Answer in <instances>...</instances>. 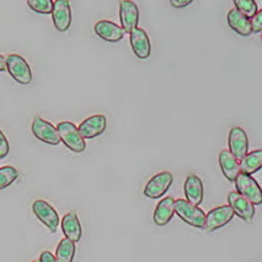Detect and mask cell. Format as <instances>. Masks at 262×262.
Instances as JSON below:
<instances>
[{"label":"cell","instance_id":"obj_19","mask_svg":"<svg viewBox=\"0 0 262 262\" xmlns=\"http://www.w3.org/2000/svg\"><path fill=\"white\" fill-rule=\"evenodd\" d=\"M219 165H221L222 172L227 178L228 181L234 182L240 173L239 161L233 157L229 150H222L219 154Z\"/></svg>","mask_w":262,"mask_h":262},{"label":"cell","instance_id":"obj_29","mask_svg":"<svg viewBox=\"0 0 262 262\" xmlns=\"http://www.w3.org/2000/svg\"><path fill=\"white\" fill-rule=\"evenodd\" d=\"M170 4H171L173 8H185L191 4V0H171Z\"/></svg>","mask_w":262,"mask_h":262},{"label":"cell","instance_id":"obj_16","mask_svg":"<svg viewBox=\"0 0 262 262\" xmlns=\"http://www.w3.org/2000/svg\"><path fill=\"white\" fill-rule=\"evenodd\" d=\"M94 31L100 38L105 39L107 42H118L124 37L123 29L121 26L116 25L115 23L108 20H101L95 24Z\"/></svg>","mask_w":262,"mask_h":262},{"label":"cell","instance_id":"obj_26","mask_svg":"<svg viewBox=\"0 0 262 262\" xmlns=\"http://www.w3.org/2000/svg\"><path fill=\"white\" fill-rule=\"evenodd\" d=\"M252 33H260L262 31V10H258L254 17L250 19Z\"/></svg>","mask_w":262,"mask_h":262},{"label":"cell","instance_id":"obj_5","mask_svg":"<svg viewBox=\"0 0 262 262\" xmlns=\"http://www.w3.org/2000/svg\"><path fill=\"white\" fill-rule=\"evenodd\" d=\"M173 181V176L171 172L169 171H161L157 175L153 176L148 181L147 186L144 188V196H147L148 199L157 200L164 196V193H166L167 190L171 187Z\"/></svg>","mask_w":262,"mask_h":262},{"label":"cell","instance_id":"obj_24","mask_svg":"<svg viewBox=\"0 0 262 262\" xmlns=\"http://www.w3.org/2000/svg\"><path fill=\"white\" fill-rule=\"evenodd\" d=\"M19 178V171L13 166L0 167V191L10 186Z\"/></svg>","mask_w":262,"mask_h":262},{"label":"cell","instance_id":"obj_30","mask_svg":"<svg viewBox=\"0 0 262 262\" xmlns=\"http://www.w3.org/2000/svg\"><path fill=\"white\" fill-rule=\"evenodd\" d=\"M7 69V59H5L4 56L0 54V73L4 72Z\"/></svg>","mask_w":262,"mask_h":262},{"label":"cell","instance_id":"obj_22","mask_svg":"<svg viewBox=\"0 0 262 262\" xmlns=\"http://www.w3.org/2000/svg\"><path fill=\"white\" fill-rule=\"evenodd\" d=\"M75 243L71 242L69 239L64 237L59 242L56 250V257L57 262H73L75 256Z\"/></svg>","mask_w":262,"mask_h":262},{"label":"cell","instance_id":"obj_25","mask_svg":"<svg viewBox=\"0 0 262 262\" xmlns=\"http://www.w3.org/2000/svg\"><path fill=\"white\" fill-rule=\"evenodd\" d=\"M27 5L31 10L38 14H52V10H53L52 0H29Z\"/></svg>","mask_w":262,"mask_h":262},{"label":"cell","instance_id":"obj_8","mask_svg":"<svg viewBox=\"0 0 262 262\" xmlns=\"http://www.w3.org/2000/svg\"><path fill=\"white\" fill-rule=\"evenodd\" d=\"M234 217L233 209L229 206H219L213 208L206 214L205 229L207 231H214L227 225Z\"/></svg>","mask_w":262,"mask_h":262},{"label":"cell","instance_id":"obj_1","mask_svg":"<svg viewBox=\"0 0 262 262\" xmlns=\"http://www.w3.org/2000/svg\"><path fill=\"white\" fill-rule=\"evenodd\" d=\"M175 213L185 223L191 225V227L205 229L206 214L197 206L191 205L186 200L179 199L175 201Z\"/></svg>","mask_w":262,"mask_h":262},{"label":"cell","instance_id":"obj_7","mask_svg":"<svg viewBox=\"0 0 262 262\" xmlns=\"http://www.w3.org/2000/svg\"><path fill=\"white\" fill-rule=\"evenodd\" d=\"M32 133L36 138L46 144L58 145L60 143V137L57 127H54L51 122L43 120L41 117H36L32 122Z\"/></svg>","mask_w":262,"mask_h":262},{"label":"cell","instance_id":"obj_15","mask_svg":"<svg viewBox=\"0 0 262 262\" xmlns=\"http://www.w3.org/2000/svg\"><path fill=\"white\" fill-rule=\"evenodd\" d=\"M184 192L186 196V201L191 205L199 207L203 202V196H205V188H203V182L199 176L194 173H190L185 180Z\"/></svg>","mask_w":262,"mask_h":262},{"label":"cell","instance_id":"obj_31","mask_svg":"<svg viewBox=\"0 0 262 262\" xmlns=\"http://www.w3.org/2000/svg\"><path fill=\"white\" fill-rule=\"evenodd\" d=\"M32 262H38V261H32Z\"/></svg>","mask_w":262,"mask_h":262},{"label":"cell","instance_id":"obj_2","mask_svg":"<svg viewBox=\"0 0 262 262\" xmlns=\"http://www.w3.org/2000/svg\"><path fill=\"white\" fill-rule=\"evenodd\" d=\"M58 133H59L60 142L66 144L67 148L71 149L74 153H83L86 149L85 139L79 133L78 127L69 121H63L58 124Z\"/></svg>","mask_w":262,"mask_h":262},{"label":"cell","instance_id":"obj_4","mask_svg":"<svg viewBox=\"0 0 262 262\" xmlns=\"http://www.w3.org/2000/svg\"><path fill=\"white\" fill-rule=\"evenodd\" d=\"M5 59H7V69L9 74L11 75L14 80H16L21 85H29L31 83L32 72L25 58L19 56V54H9Z\"/></svg>","mask_w":262,"mask_h":262},{"label":"cell","instance_id":"obj_10","mask_svg":"<svg viewBox=\"0 0 262 262\" xmlns=\"http://www.w3.org/2000/svg\"><path fill=\"white\" fill-rule=\"evenodd\" d=\"M120 21L124 32L130 33L138 27L139 10L136 3L130 0H122L120 3Z\"/></svg>","mask_w":262,"mask_h":262},{"label":"cell","instance_id":"obj_6","mask_svg":"<svg viewBox=\"0 0 262 262\" xmlns=\"http://www.w3.org/2000/svg\"><path fill=\"white\" fill-rule=\"evenodd\" d=\"M32 211L36 217L41 221V223L51 230V233H56L59 225V215L50 203L43 200L35 201L32 205Z\"/></svg>","mask_w":262,"mask_h":262},{"label":"cell","instance_id":"obj_11","mask_svg":"<svg viewBox=\"0 0 262 262\" xmlns=\"http://www.w3.org/2000/svg\"><path fill=\"white\" fill-rule=\"evenodd\" d=\"M107 126V120L103 115H94L79 124L78 130L84 139H93L101 136Z\"/></svg>","mask_w":262,"mask_h":262},{"label":"cell","instance_id":"obj_18","mask_svg":"<svg viewBox=\"0 0 262 262\" xmlns=\"http://www.w3.org/2000/svg\"><path fill=\"white\" fill-rule=\"evenodd\" d=\"M173 214H175V200L172 197H165L158 203L153 214V221L159 227H164L171 221Z\"/></svg>","mask_w":262,"mask_h":262},{"label":"cell","instance_id":"obj_3","mask_svg":"<svg viewBox=\"0 0 262 262\" xmlns=\"http://www.w3.org/2000/svg\"><path fill=\"white\" fill-rule=\"evenodd\" d=\"M236 192L245 197L249 202H251L254 206H258L262 203V190L257 181L252 178L251 175L240 172L237 175L235 181Z\"/></svg>","mask_w":262,"mask_h":262},{"label":"cell","instance_id":"obj_13","mask_svg":"<svg viewBox=\"0 0 262 262\" xmlns=\"http://www.w3.org/2000/svg\"><path fill=\"white\" fill-rule=\"evenodd\" d=\"M52 19L54 27L58 31L64 32L71 27L72 11L71 4L68 0H57L53 2V10H52Z\"/></svg>","mask_w":262,"mask_h":262},{"label":"cell","instance_id":"obj_21","mask_svg":"<svg viewBox=\"0 0 262 262\" xmlns=\"http://www.w3.org/2000/svg\"><path fill=\"white\" fill-rule=\"evenodd\" d=\"M240 172L246 173V175H252V173L257 172L262 167V150H257L248 153L245 157L240 160L239 163Z\"/></svg>","mask_w":262,"mask_h":262},{"label":"cell","instance_id":"obj_12","mask_svg":"<svg viewBox=\"0 0 262 262\" xmlns=\"http://www.w3.org/2000/svg\"><path fill=\"white\" fill-rule=\"evenodd\" d=\"M228 203H229L228 206L233 209L234 214H236L237 217L244 219L248 223L252 222L255 217V206L249 202L245 197H243L237 192H230L228 194Z\"/></svg>","mask_w":262,"mask_h":262},{"label":"cell","instance_id":"obj_9","mask_svg":"<svg viewBox=\"0 0 262 262\" xmlns=\"http://www.w3.org/2000/svg\"><path fill=\"white\" fill-rule=\"evenodd\" d=\"M229 151L236 160H242L249 150L248 135L242 127H233L229 132L228 138Z\"/></svg>","mask_w":262,"mask_h":262},{"label":"cell","instance_id":"obj_27","mask_svg":"<svg viewBox=\"0 0 262 262\" xmlns=\"http://www.w3.org/2000/svg\"><path fill=\"white\" fill-rule=\"evenodd\" d=\"M9 150H10V145H9L7 137L0 130V159H4L9 154Z\"/></svg>","mask_w":262,"mask_h":262},{"label":"cell","instance_id":"obj_14","mask_svg":"<svg viewBox=\"0 0 262 262\" xmlns=\"http://www.w3.org/2000/svg\"><path fill=\"white\" fill-rule=\"evenodd\" d=\"M129 41L133 53H135L139 59H147V58L150 57V39H149L148 33L145 32L144 30L139 29V27L133 30V31L129 33Z\"/></svg>","mask_w":262,"mask_h":262},{"label":"cell","instance_id":"obj_17","mask_svg":"<svg viewBox=\"0 0 262 262\" xmlns=\"http://www.w3.org/2000/svg\"><path fill=\"white\" fill-rule=\"evenodd\" d=\"M60 224H62L63 234L67 239H69L73 243L80 242L83 230H81L80 221H79L77 213L71 212L64 215Z\"/></svg>","mask_w":262,"mask_h":262},{"label":"cell","instance_id":"obj_20","mask_svg":"<svg viewBox=\"0 0 262 262\" xmlns=\"http://www.w3.org/2000/svg\"><path fill=\"white\" fill-rule=\"evenodd\" d=\"M228 24H229L230 29L240 36H250L252 33L250 20L240 14L235 8L231 9L228 13Z\"/></svg>","mask_w":262,"mask_h":262},{"label":"cell","instance_id":"obj_28","mask_svg":"<svg viewBox=\"0 0 262 262\" xmlns=\"http://www.w3.org/2000/svg\"><path fill=\"white\" fill-rule=\"evenodd\" d=\"M38 262H57L54 255L50 251H43L39 256V261Z\"/></svg>","mask_w":262,"mask_h":262},{"label":"cell","instance_id":"obj_23","mask_svg":"<svg viewBox=\"0 0 262 262\" xmlns=\"http://www.w3.org/2000/svg\"><path fill=\"white\" fill-rule=\"evenodd\" d=\"M234 5H235L236 10L245 17H248L249 20L254 17L258 11L257 4L254 0H235Z\"/></svg>","mask_w":262,"mask_h":262}]
</instances>
